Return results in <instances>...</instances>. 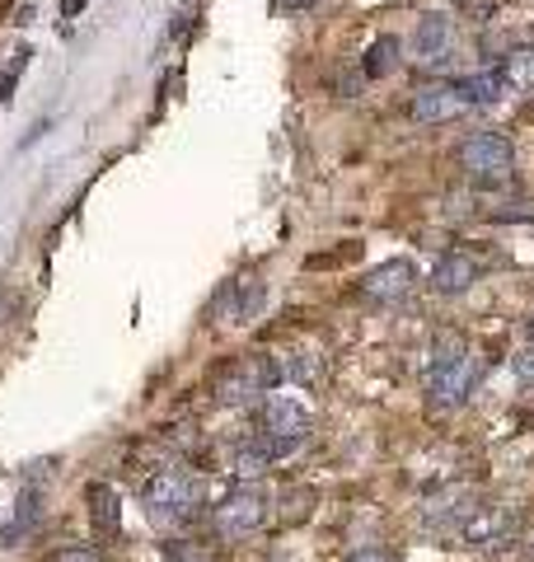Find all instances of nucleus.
<instances>
[{
    "mask_svg": "<svg viewBox=\"0 0 534 562\" xmlns=\"http://www.w3.org/2000/svg\"><path fill=\"white\" fill-rule=\"evenodd\" d=\"M281 380V366L272 357H240L225 361L216 380H211V394H216L221 408H254L272 394V384Z\"/></svg>",
    "mask_w": 534,
    "mask_h": 562,
    "instance_id": "obj_1",
    "label": "nucleus"
},
{
    "mask_svg": "<svg viewBox=\"0 0 534 562\" xmlns=\"http://www.w3.org/2000/svg\"><path fill=\"white\" fill-rule=\"evenodd\" d=\"M455 155H459V169H465L478 188L507 183L511 169H515V146L502 132H469L465 140H459Z\"/></svg>",
    "mask_w": 534,
    "mask_h": 562,
    "instance_id": "obj_2",
    "label": "nucleus"
},
{
    "mask_svg": "<svg viewBox=\"0 0 534 562\" xmlns=\"http://www.w3.org/2000/svg\"><path fill=\"white\" fill-rule=\"evenodd\" d=\"M207 502V483L198 473H183V469H159L155 479L146 483V506L155 520H183V516H198V506Z\"/></svg>",
    "mask_w": 534,
    "mask_h": 562,
    "instance_id": "obj_3",
    "label": "nucleus"
},
{
    "mask_svg": "<svg viewBox=\"0 0 534 562\" xmlns=\"http://www.w3.org/2000/svg\"><path fill=\"white\" fill-rule=\"evenodd\" d=\"M263 446L272 450V460L277 454H291V450H300L305 446V436H310V413L300 408L296 398H287V394H267L263 398Z\"/></svg>",
    "mask_w": 534,
    "mask_h": 562,
    "instance_id": "obj_4",
    "label": "nucleus"
},
{
    "mask_svg": "<svg viewBox=\"0 0 534 562\" xmlns=\"http://www.w3.org/2000/svg\"><path fill=\"white\" fill-rule=\"evenodd\" d=\"M263 516H267V497H263L254 483H240L235 492H225L221 506L211 512V520H216V530H221L225 539L254 535L258 525H263Z\"/></svg>",
    "mask_w": 534,
    "mask_h": 562,
    "instance_id": "obj_5",
    "label": "nucleus"
},
{
    "mask_svg": "<svg viewBox=\"0 0 534 562\" xmlns=\"http://www.w3.org/2000/svg\"><path fill=\"white\" fill-rule=\"evenodd\" d=\"M478 512V492L469 483H450V487H441L432 502H426V530H459L469 516Z\"/></svg>",
    "mask_w": 534,
    "mask_h": 562,
    "instance_id": "obj_6",
    "label": "nucleus"
},
{
    "mask_svg": "<svg viewBox=\"0 0 534 562\" xmlns=\"http://www.w3.org/2000/svg\"><path fill=\"white\" fill-rule=\"evenodd\" d=\"M413 286H418V268H413V262H408V258H389V262H380V268L366 272L361 295H366V301H376V305H394Z\"/></svg>",
    "mask_w": 534,
    "mask_h": 562,
    "instance_id": "obj_7",
    "label": "nucleus"
},
{
    "mask_svg": "<svg viewBox=\"0 0 534 562\" xmlns=\"http://www.w3.org/2000/svg\"><path fill=\"white\" fill-rule=\"evenodd\" d=\"M474 394V361H459V366H445V371H426V403L441 413H455L465 408Z\"/></svg>",
    "mask_w": 534,
    "mask_h": 562,
    "instance_id": "obj_8",
    "label": "nucleus"
},
{
    "mask_svg": "<svg viewBox=\"0 0 534 562\" xmlns=\"http://www.w3.org/2000/svg\"><path fill=\"white\" fill-rule=\"evenodd\" d=\"M465 113H469V103L455 94L450 80H445V85H422V90L413 94V117L426 122V127H436V122H455Z\"/></svg>",
    "mask_w": 534,
    "mask_h": 562,
    "instance_id": "obj_9",
    "label": "nucleus"
},
{
    "mask_svg": "<svg viewBox=\"0 0 534 562\" xmlns=\"http://www.w3.org/2000/svg\"><path fill=\"white\" fill-rule=\"evenodd\" d=\"M511 530H515V516L507 506H478V512L459 525V539L474 543V549H492V543H502Z\"/></svg>",
    "mask_w": 534,
    "mask_h": 562,
    "instance_id": "obj_10",
    "label": "nucleus"
},
{
    "mask_svg": "<svg viewBox=\"0 0 534 562\" xmlns=\"http://www.w3.org/2000/svg\"><path fill=\"white\" fill-rule=\"evenodd\" d=\"M478 281V262L469 254H441L432 268V291L436 295H465Z\"/></svg>",
    "mask_w": 534,
    "mask_h": 562,
    "instance_id": "obj_11",
    "label": "nucleus"
},
{
    "mask_svg": "<svg viewBox=\"0 0 534 562\" xmlns=\"http://www.w3.org/2000/svg\"><path fill=\"white\" fill-rule=\"evenodd\" d=\"M258 310H263V281H258V277H240V281H230L225 295H221V314H225V319L248 324Z\"/></svg>",
    "mask_w": 534,
    "mask_h": 562,
    "instance_id": "obj_12",
    "label": "nucleus"
},
{
    "mask_svg": "<svg viewBox=\"0 0 534 562\" xmlns=\"http://www.w3.org/2000/svg\"><path fill=\"white\" fill-rule=\"evenodd\" d=\"M413 52H418V61L436 66L445 52H450V20H445V14H422L418 33H413Z\"/></svg>",
    "mask_w": 534,
    "mask_h": 562,
    "instance_id": "obj_13",
    "label": "nucleus"
},
{
    "mask_svg": "<svg viewBox=\"0 0 534 562\" xmlns=\"http://www.w3.org/2000/svg\"><path fill=\"white\" fill-rule=\"evenodd\" d=\"M85 506H89V525H94L99 535H118L122 525V502L109 483H89L85 487Z\"/></svg>",
    "mask_w": 534,
    "mask_h": 562,
    "instance_id": "obj_14",
    "label": "nucleus"
},
{
    "mask_svg": "<svg viewBox=\"0 0 534 562\" xmlns=\"http://www.w3.org/2000/svg\"><path fill=\"white\" fill-rule=\"evenodd\" d=\"M455 85V94L469 103V109H488V103H497L502 99V76L497 70H478V76H459V80H450Z\"/></svg>",
    "mask_w": 534,
    "mask_h": 562,
    "instance_id": "obj_15",
    "label": "nucleus"
},
{
    "mask_svg": "<svg viewBox=\"0 0 534 562\" xmlns=\"http://www.w3.org/2000/svg\"><path fill=\"white\" fill-rule=\"evenodd\" d=\"M403 61V43L394 38V33H385V38H376L366 47V61H361V76L366 80H385V76H394Z\"/></svg>",
    "mask_w": 534,
    "mask_h": 562,
    "instance_id": "obj_16",
    "label": "nucleus"
},
{
    "mask_svg": "<svg viewBox=\"0 0 534 562\" xmlns=\"http://www.w3.org/2000/svg\"><path fill=\"white\" fill-rule=\"evenodd\" d=\"M469 361V338L459 328H441L432 338V361H426V371H445V366H459Z\"/></svg>",
    "mask_w": 534,
    "mask_h": 562,
    "instance_id": "obj_17",
    "label": "nucleus"
},
{
    "mask_svg": "<svg viewBox=\"0 0 534 562\" xmlns=\"http://www.w3.org/2000/svg\"><path fill=\"white\" fill-rule=\"evenodd\" d=\"M497 76H502V85L507 90H534V47H515V52H507V61H502V70H497Z\"/></svg>",
    "mask_w": 534,
    "mask_h": 562,
    "instance_id": "obj_18",
    "label": "nucleus"
},
{
    "mask_svg": "<svg viewBox=\"0 0 534 562\" xmlns=\"http://www.w3.org/2000/svg\"><path fill=\"white\" fill-rule=\"evenodd\" d=\"M267 464H272V450H267V446H263V436H258V441L235 446V460H230V473H235V479H263Z\"/></svg>",
    "mask_w": 534,
    "mask_h": 562,
    "instance_id": "obj_19",
    "label": "nucleus"
},
{
    "mask_svg": "<svg viewBox=\"0 0 534 562\" xmlns=\"http://www.w3.org/2000/svg\"><path fill=\"white\" fill-rule=\"evenodd\" d=\"M281 375L296 384H319L324 380V357H319V351H291V357L281 361Z\"/></svg>",
    "mask_w": 534,
    "mask_h": 562,
    "instance_id": "obj_20",
    "label": "nucleus"
},
{
    "mask_svg": "<svg viewBox=\"0 0 534 562\" xmlns=\"http://www.w3.org/2000/svg\"><path fill=\"white\" fill-rule=\"evenodd\" d=\"M159 553H165V562H211V558L202 553V543H188V539L159 543Z\"/></svg>",
    "mask_w": 534,
    "mask_h": 562,
    "instance_id": "obj_21",
    "label": "nucleus"
},
{
    "mask_svg": "<svg viewBox=\"0 0 534 562\" xmlns=\"http://www.w3.org/2000/svg\"><path fill=\"white\" fill-rule=\"evenodd\" d=\"M459 20H474V24H488L497 14V0H455Z\"/></svg>",
    "mask_w": 534,
    "mask_h": 562,
    "instance_id": "obj_22",
    "label": "nucleus"
},
{
    "mask_svg": "<svg viewBox=\"0 0 534 562\" xmlns=\"http://www.w3.org/2000/svg\"><path fill=\"white\" fill-rule=\"evenodd\" d=\"M52 562H103V553L99 549H62Z\"/></svg>",
    "mask_w": 534,
    "mask_h": 562,
    "instance_id": "obj_23",
    "label": "nucleus"
},
{
    "mask_svg": "<svg viewBox=\"0 0 534 562\" xmlns=\"http://www.w3.org/2000/svg\"><path fill=\"white\" fill-rule=\"evenodd\" d=\"M515 375H521V380H534V351H515Z\"/></svg>",
    "mask_w": 534,
    "mask_h": 562,
    "instance_id": "obj_24",
    "label": "nucleus"
},
{
    "mask_svg": "<svg viewBox=\"0 0 534 562\" xmlns=\"http://www.w3.org/2000/svg\"><path fill=\"white\" fill-rule=\"evenodd\" d=\"M347 562H394L389 553H380V549H361V553H352Z\"/></svg>",
    "mask_w": 534,
    "mask_h": 562,
    "instance_id": "obj_25",
    "label": "nucleus"
},
{
    "mask_svg": "<svg viewBox=\"0 0 534 562\" xmlns=\"http://www.w3.org/2000/svg\"><path fill=\"white\" fill-rule=\"evenodd\" d=\"M80 5H85V0H62V10H66V14H80Z\"/></svg>",
    "mask_w": 534,
    "mask_h": 562,
    "instance_id": "obj_26",
    "label": "nucleus"
},
{
    "mask_svg": "<svg viewBox=\"0 0 534 562\" xmlns=\"http://www.w3.org/2000/svg\"><path fill=\"white\" fill-rule=\"evenodd\" d=\"M530 338H534V319H530Z\"/></svg>",
    "mask_w": 534,
    "mask_h": 562,
    "instance_id": "obj_27",
    "label": "nucleus"
}]
</instances>
